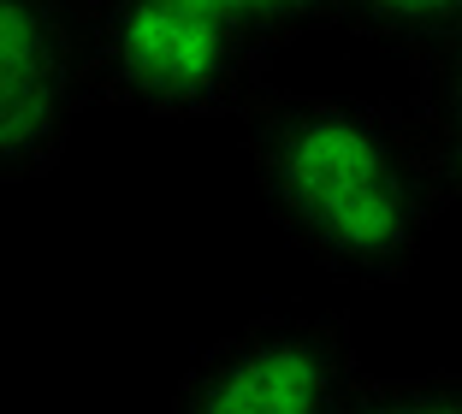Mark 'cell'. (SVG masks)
<instances>
[{
    "instance_id": "8992f818",
    "label": "cell",
    "mask_w": 462,
    "mask_h": 414,
    "mask_svg": "<svg viewBox=\"0 0 462 414\" xmlns=\"http://www.w3.org/2000/svg\"><path fill=\"white\" fill-rule=\"evenodd\" d=\"M415 71H421L415 119H421V136H427V161H433L439 196L462 201V41L415 60Z\"/></svg>"
},
{
    "instance_id": "5b68a950",
    "label": "cell",
    "mask_w": 462,
    "mask_h": 414,
    "mask_svg": "<svg viewBox=\"0 0 462 414\" xmlns=\"http://www.w3.org/2000/svg\"><path fill=\"white\" fill-rule=\"evenodd\" d=\"M327 24L385 41L409 60H427L450 41H462V0H332Z\"/></svg>"
},
{
    "instance_id": "7a4b0ae2",
    "label": "cell",
    "mask_w": 462,
    "mask_h": 414,
    "mask_svg": "<svg viewBox=\"0 0 462 414\" xmlns=\"http://www.w3.org/2000/svg\"><path fill=\"white\" fill-rule=\"evenodd\" d=\"M78 48L89 101L149 119H249L279 54L202 0H78Z\"/></svg>"
},
{
    "instance_id": "6da1fadb",
    "label": "cell",
    "mask_w": 462,
    "mask_h": 414,
    "mask_svg": "<svg viewBox=\"0 0 462 414\" xmlns=\"http://www.w3.org/2000/svg\"><path fill=\"white\" fill-rule=\"evenodd\" d=\"M249 178L273 225L344 290L421 272L439 196L415 107L374 95H267L244 119Z\"/></svg>"
},
{
    "instance_id": "277c9868",
    "label": "cell",
    "mask_w": 462,
    "mask_h": 414,
    "mask_svg": "<svg viewBox=\"0 0 462 414\" xmlns=\"http://www.w3.org/2000/svg\"><path fill=\"white\" fill-rule=\"evenodd\" d=\"M83 107L78 0H0V189L54 172Z\"/></svg>"
},
{
    "instance_id": "ba28073f",
    "label": "cell",
    "mask_w": 462,
    "mask_h": 414,
    "mask_svg": "<svg viewBox=\"0 0 462 414\" xmlns=\"http://www.w3.org/2000/svg\"><path fill=\"white\" fill-rule=\"evenodd\" d=\"M202 6H219V13L244 18V24L261 30L273 48H285L291 36H302V30H314V24H327V6H332V0H202Z\"/></svg>"
},
{
    "instance_id": "3957f363",
    "label": "cell",
    "mask_w": 462,
    "mask_h": 414,
    "mask_svg": "<svg viewBox=\"0 0 462 414\" xmlns=\"http://www.w3.org/2000/svg\"><path fill=\"white\" fill-rule=\"evenodd\" d=\"M362 379L344 314H261L178 373L172 414H344Z\"/></svg>"
},
{
    "instance_id": "52a82bcc",
    "label": "cell",
    "mask_w": 462,
    "mask_h": 414,
    "mask_svg": "<svg viewBox=\"0 0 462 414\" xmlns=\"http://www.w3.org/2000/svg\"><path fill=\"white\" fill-rule=\"evenodd\" d=\"M344 414H462V367L445 373H367Z\"/></svg>"
}]
</instances>
